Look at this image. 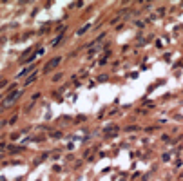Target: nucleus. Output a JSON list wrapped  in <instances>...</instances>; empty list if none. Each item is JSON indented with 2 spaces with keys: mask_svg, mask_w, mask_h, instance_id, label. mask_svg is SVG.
I'll return each instance as SVG.
<instances>
[{
  "mask_svg": "<svg viewBox=\"0 0 183 181\" xmlns=\"http://www.w3.org/2000/svg\"><path fill=\"white\" fill-rule=\"evenodd\" d=\"M17 96H18V92H13V94H9V96H7V100L2 103V107H7V105H11L13 101L17 100Z\"/></svg>",
  "mask_w": 183,
  "mask_h": 181,
  "instance_id": "2",
  "label": "nucleus"
},
{
  "mask_svg": "<svg viewBox=\"0 0 183 181\" xmlns=\"http://www.w3.org/2000/svg\"><path fill=\"white\" fill-rule=\"evenodd\" d=\"M35 78H36V74H33V76H29V78H27V80H25V83H27V85H29V83H31V81H35Z\"/></svg>",
  "mask_w": 183,
  "mask_h": 181,
  "instance_id": "3",
  "label": "nucleus"
},
{
  "mask_svg": "<svg viewBox=\"0 0 183 181\" xmlns=\"http://www.w3.org/2000/svg\"><path fill=\"white\" fill-rule=\"evenodd\" d=\"M58 63H60V58H53V60H51L47 65H45V67H44V73H51V71H53Z\"/></svg>",
  "mask_w": 183,
  "mask_h": 181,
  "instance_id": "1",
  "label": "nucleus"
}]
</instances>
